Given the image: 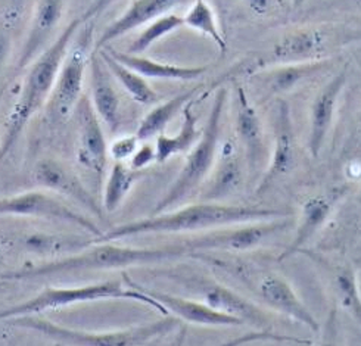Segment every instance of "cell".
Returning a JSON list of instances; mask_svg holds the SVG:
<instances>
[{
    "instance_id": "cell-1",
    "label": "cell",
    "mask_w": 361,
    "mask_h": 346,
    "mask_svg": "<svg viewBox=\"0 0 361 346\" xmlns=\"http://www.w3.org/2000/svg\"><path fill=\"white\" fill-rule=\"evenodd\" d=\"M293 212L283 208L231 205L224 202H205L186 205L147 218L130 221L111 228L96 237L93 243L117 242L145 235H200L211 230L292 217Z\"/></svg>"
},
{
    "instance_id": "cell-2",
    "label": "cell",
    "mask_w": 361,
    "mask_h": 346,
    "mask_svg": "<svg viewBox=\"0 0 361 346\" xmlns=\"http://www.w3.org/2000/svg\"><path fill=\"white\" fill-rule=\"evenodd\" d=\"M190 255L182 243L159 246V248H131L108 243H96L92 248L62 257L39 266H25L18 270L0 273L2 282H31L43 277H54L81 271L124 270L136 266H149L166 261H174Z\"/></svg>"
},
{
    "instance_id": "cell-3",
    "label": "cell",
    "mask_w": 361,
    "mask_h": 346,
    "mask_svg": "<svg viewBox=\"0 0 361 346\" xmlns=\"http://www.w3.org/2000/svg\"><path fill=\"white\" fill-rule=\"evenodd\" d=\"M81 25V18L70 21L55 42L30 65L18 101L13 105L5 124L4 140L0 143V162L13 149L35 113L51 99L62 62Z\"/></svg>"
},
{
    "instance_id": "cell-4",
    "label": "cell",
    "mask_w": 361,
    "mask_h": 346,
    "mask_svg": "<svg viewBox=\"0 0 361 346\" xmlns=\"http://www.w3.org/2000/svg\"><path fill=\"white\" fill-rule=\"evenodd\" d=\"M136 301L155 309L161 316H170L167 309L158 301L146 295L139 283L133 282L127 273L118 280L90 283L75 288H44L32 298L0 311V323L16 317L42 316L44 312L68 308L77 304L99 302V301Z\"/></svg>"
},
{
    "instance_id": "cell-5",
    "label": "cell",
    "mask_w": 361,
    "mask_h": 346,
    "mask_svg": "<svg viewBox=\"0 0 361 346\" xmlns=\"http://www.w3.org/2000/svg\"><path fill=\"white\" fill-rule=\"evenodd\" d=\"M13 327L39 333L61 346H145L154 339L166 336L180 327V320L174 316H164L157 321L123 328L114 332H86L56 324L40 316L11 319Z\"/></svg>"
},
{
    "instance_id": "cell-6",
    "label": "cell",
    "mask_w": 361,
    "mask_h": 346,
    "mask_svg": "<svg viewBox=\"0 0 361 346\" xmlns=\"http://www.w3.org/2000/svg\"><path fill=\"white\" fill-rule=\"evenodd\" d=\"M226 102L227 90H217L200 140L190 149L183 168L180 170L170 189L162 194L158 204L154 206L152 216L171 211L176 206L182 205L207 181L212 168H214L220 151L221 118Z\"/></svg>"
},
{
    "instance_id": "cell-7",
    "label": "cell",
    "mask_w": 361,
    "mask_h": 346,
    "mask_svg": "<svg viewBox=\"0 0 361 346\" xmlns=\"http://www.w3.org/2000/svg\"><path fill=\"white\" fill-rule=\"evenodd\" d=\"M290 218H277L248 224H238L195 235L182 242L190 254L195 252H248L269 243L290 227Z\"/></svg>"
},
{
    "instance_id": "cell-8",
    "label": "cell",
    "mask_w": 361,
    "mask_h": 346,
    "mask_svg": "<svg viewBox=\"0 0 361 346\" xmlns=\"http://www.w3.org/2000/svg\"><path fill=\"white\" fill-rule=\"evenodd\" d=\"M0 217H25L73 224L99 237L104 232L87 214L80 212L44 190H30L0 199ZM94 237V239H96Z\"/></svg>"
},
{
    "instance_id": "cell-9",
    "label": "cell",
    "mask_w": 361,
    "mask_h": 346,
    "mask_svg": "<svg viewBox=\"0 0 361 346\" xmlns=\"http://www.w3.org/2000/svg\"><path fill=\"white\" fill-rule=\"evenodd\" d=\"M343 30L329 27H302L286 32L279 40L271 51L270 65H290V63H307L326 61L329 55L343 46L345 37H338L343 35Z\"/></svg>"
},
{
    "instance_id": "cell-10",
    "label": "cell",
    "mask_w": 361,
    "mask_h": 346,
    "mask_svg": "<svg viewBox=\"0 0 361 346\" xmlns=\"http://www.w3.org/2000/svg\"><path fill=\"white\" fill-rule=\"evenodd\" d=\"M233 113L236 137L243 152L246 167L252 175H259L261 178L267 170L271 147L269 146L264 125L255 106L248 93L239 85L235 86Z\"/></svg>"
},
{
    "instance_id": "cell-11",
    "label": "cell",
    "mask_w": 361,
    "mask_h": 346,
    "mask_svg": "<svg viewBox=\"0 0 361 346\" xmlns=\"http://www.w3.org/2000/svg\"><path fill=\"white\" fill-rule=\"evenodd\" d=\"M65 11H67V0H37L27 37L16 62L18 70L28 68L55 42Z\"/></svg>"
},
{
    "instance_id": "cell-12",
    "label": "cell",
    "mask_w": 361,
    "mask_h": 346,
    "mask_svg": "<svg viewBox=\"0 0 361 346\" xmlns=\"http://www.w3.org/2000/svg\"><path fill=\"white\" fill-rule=\"evenodd\" d=\"M32 178H35V183L44 190L68 197L97 218L104 217V209L97 204L96 197L67 163L54 158L42 159L37 162Z\"/></svg>"
},
{
    "instance_id": "cell-13",
    "label": "cell",
    "mask_w": 361,
    "mask_h": 346,
    "mask_svg": "<svg viewBox=\"0 0 361 346\" xmlns=\"http://www.w3.org/2000/svg\"><path fill=\"white\" fill-rule=\"evenodd\" d=\"M89 58L83 46H75L65 56L61 71L49 104H51L52 117L58 121L70 118L71 112L77 108L80 99L83 97V83L86 68L89 67Z\"/></svg>"
},
{
    "instance_id": "cell-14",
    "label": "cell",
    "mask_w": 361,
    "mask_h": 346,
    "mask_svg": "<svg viewBox=\"0 0 361 346\" xmlns=\"http://www.w3.org/2000/svg\"><path fill=\"white\" fill-rule=\"evenodd\" d=\"M345 85L347 73L342 71L323 85L311 102L307 151L313 158H319L323 151L327 136L335 123L339 99Z\"/></svg>"
},
{
    "instance_id": "cell-15",
    "label": "cell",
    "mask_w": 361,
    "mask_h": 346,
    "mask_svg": "<svg viewBox=\"0 0 361 346\" xmlns=\"http://www.w3.org/2000/svg\"><path fill=\"white\" fill-rule=\"evenodd\" d=\"M75 111L78 124L77 159L89 171L104 177L109 158V144L106 143L101 120L89 97H81Z\"/></svg>"
},
{
    "instance_id": "cell-16",
    "label": "cell",
    "mask_w": 361,
    "mask_h": 346,
    "mask_svg": "<svg viewBox=\"0 0 361 346\" xmlns=\"http://www.w3.org/2000/svg\"><path fill=\"white\" fill-rule=\"evenodd\" d=\"M257 290L262 304L276 314L297 321L314 333L320 332V323L283 276L277 273L264 274L258 280Z\"/></svg>"
},
{
    "instance_id": "cell-17",
    "label": "cell",
    "mask_w": 361,
    "mask_h": 346,
    "mask_svg": "<svg viewBox=\"0 0 361 346\" xmlns=\"http://www.w3.org/2000/svg\"><path fill=\"white\" fill-rule=\"evenodd\" d=\"M297 166V144L288 104L281 102L274 113V139L267 170L258 181L257 193L266 192L276 180L288 175Z\"/></svg>"
},
{
    "instance_id": "cell-18",
    "label": "cell",
    "mask_w": 361,
    "mask_h": 346,
    "mask_svg": "<svg viewBox=\"0 0 361 346\" xmlns=\"http://www.w3.org/2000/svg\"><path fill=\"white\" fill-rule=\"evenodd\" d=\"M245 156L235 140H227L220 146L219 156L205 186L201 199L205 202H223L235 194L245 177Z\"/></svg>"
},
{
    "instance_id": "cell-19",
    "label": "cell",
    "mask_w": 361,
    "mask_h": 346,
    "mask_svg": "<svg viewBox=\"0 0 361 346\" xmlns=\"http://www.w3.org/2000/svg\"><path fill=\"white\" fill-rule=\"evenodd\" d=\"M200 290L202 301L223 314L257 327V330H273V320L269 312L233 289L217 282H202Z\"/></svg>"
},
{
    "instance_id": "cell-20",
    "label": "cell",
    "mask_w": 361,
    "mask_h": 346,
    "mask_svg": "<svg viewBox=\"0 0 361 346\" xmlns=\"http://www.w3.org/2000/svg\"><path fill=\"white\" fill-rule=\"evenodd\" d=\"M341 196V190H336L332 193H319L307 197L300 209L293 239L286 246L282 255L279 257V261H285L295 254L304 251L305 246L316 237L324 224L329 221Z\"/></svg>"
},
{
    "instance_id": "cell-21",
    "label": "cell",
    "mask_w": 361,
    "mask_h": 346,
    "mask_svg": "<svg viewBox=\"0 0 361 346\" xmlns=\"http://www.w3.org/2000/svg\"><path fill=\"white\" fill-rule=\"evenodd\" d=\"M140 289L149 295L151 298L158 301L164 308L167 309L169 314L174 316L180 321H186L195 326H205V327H239L243 323L232 316L223 314V312L214 309L205 304L204 301H195L183 296L171 295L167 292H161L155 289H147L139 285Z\"/></svg>"
},
{
    "instance_id": "cell-22",
    "label": "cell",
    "mask_w": 361,
    "mask_h": 346,
    "mask_svg": "<svg viewBox=\"0 0 361 346\" xmlns=\"http://www.w3.org/2000/svg\"><path fill=\"white\" fill-rule=\"evenodd\" d=\"M90 70V102L99 120L116 133L121 123L120 96L112 83V74L99 52H93L89 58Z\"/></svg>"
},
{
    "instance_id": "cell-23",
    "label": "cell",
    "mask_w": 361,
    "mask_h": 346,
    "mask_svg": "<svg viewBox=\"0 0 361 346\" xmlns=\"http://www.w3.org/2000/svg\"><path fill=\"white\" fill-rule=\"evenodd\" d=\"M178 2V0H135L121 16L108 25L101 37L97 39L94 44V51H102L104 47L109 46L114 40H117L133 30L149 24L167 12Z\"/></svg>"
},
{
    "instance_id": "cell-24",
    "label": "cell",
    "mask_w": 361,
    "mask_h": 346,
    "mask_svg": "<svg viewBox=\"0 0 361 346\" xmlns=\"http://www.w3.org/2000/svg\"><path fill=\"white\" fill-rule=\"evenodd\" d=\"M105 51L121 62L126 67L139 73L145 78H155V80H178V81H190L200 78L208 71L207 65H200V67H180V65L164 63L159 61H154L139 55H131L127 52H118L111 46L104 47Z\"/></svg>"
},
{
    "instance_id": "cell-25",
    "label": "cell",
    "mask_w": 361,
    "mask_h": 346,
    "mask_svg": "<svg viewBox=\"0 0 361 346\" xmlns=\"http://www.w3.org/2000/svg\"><path fill=\"white\" fill-rule=\"evenodd\" d=\"M183 121L180 131L174 136L159 135L155 142L157 151V162L164 163L176 155L190 152L192 147L200 140L201 133L198 128V117L193 111V101H189L182 109Z\"/></svg>"
},
{
    "instance_id": "cell-26",
    "label": "cell",
    "mask_w": 361,
    "mask_h": 346,
    "mask_svg": "<svg viewBox=\"0 0 361 346\" xmlns=\"http://www.w3.org/2000/svg\"><path fill=\"white\" fill-rule=\"evenodd\" d=\"M142 175V171L133 170L127 162H114L102 190L104 211L116 212Z\"/></svg>"
},
{
    "instance_id": "cell-27",
    "label": "cell",
    "mask_w": 361,
    "mask_h": 346,
    "mask_svg": "<svg viewBox=\"0 0 361 346\" xmlns=\"http://www.w3.org/2000/svg\"><path fill=\"white\" fill-rule=\"evenodd\" d=\"M326 65L327 59L307 63L274 65L267 71V86L273 94L288 93L304 81L320 74L326 68Z\"/></svg>"
},
{
    "instance_id": "cell-28",
    "label": "cell",
    "mask_w": 361,
    "mask_h": 346,
    "mask_svg": "<svg viewBox=\"0 0 361 346\" xmlns=\"http://www.w3.org/2000/svg\"><path fill=\"white\" fill-rule=\"evenodd\" d=\"M193 94H195V90L182 93L151 109L145 115V118L140 121L137 127V131H136L137 139L140 142H147L162 135L164 130L167 128V125L178 113V111L185 108V105L190 101Z\"/></svg>"
},
{
    "instance_id": "cell-29",
    "label": "cell",
    "mask_w": 361,
    "mask_h": 346,
    "mask_svg": "<svg viewBox=\"0 0 361 346\" xmlns=\"http://www.w3.org/2000/svg\"><path fill=\"white\" fill-rule=\"evenodd\" d=\"M101 54L104 62L106 63V67L112 77L116 78L118 83L124 87V90L135 99L137 104L142 105H152L158 102V94L157 92L151 87V85L147 83L146 78L140 75L139 73L133 71L131 68L126 67L121 62H118L116 58H112L105 49L102 51H97Z\"/></svg>"
},
{
    "instance_id": "cell-30",
    "label": "cell",
    "mask_w": 361,
    "mask_h": 346,
    "mask_svg": "<svg viewBox=\"0 0 361 346\" xmlns=\"http://www.w3.org/2000/svg\"><path fill=\"white\" fill-rule=\"evenodd\" d=\"M183 21L186 27L198 31L200 35L208 37L217 46V49L221 54L227 51V42L219 25L216 12L212 11L211 5L207 2V0H195L193 5L189 8L186 15L183 16Z\"/></svg>"
},
{
    "instance_id": "cell-31",
    "label": "cell",
    "mask_w": 361,
    "mask_h": 346,
    "mask_svg": "<svg viewBox=\"0 0 361 346\" xmlns=\"http://www.w3.org/2000/svg\"><path fill=\"white\" fill-rule=\"evenodd\" d=\"M334 292L339 305L361 324V292L353 267H341L334 274Z\"/></svg>"
},
{
    "instance_id": "cell-32",
    "label": "cell",
    "mask_w": 361,
    "mask_h": 346,
    "mask_svg": "<svg viewBox=\"0 0 361 346\" xmlns=\"http://www.w3.org/2000/svg\"><path fill=\"white\" fill-rule=\"evenodd\" d=\"M183 25H185L183 16H178L176 13L162 15L161 18L152 21L142 32H139V36L128 47L127 54L140 55L145 51H147V49H149L152 44H155L158 40L169 36L170 32H173L174 30L183 27Z\"/></svg>"
},
{
    "instance_id": "cell-33",
    "label": "cell",
    "mask_w": 361,
    "mask_h": 346,
    "mask_svg": "<svg viewBox=\"0 0 361 346\" xmlns=\"http://www.w3.org/2000/svg\"><path fill=\"white\" fill-rule=\"evenodd\" d=\"M183 339H185V330L182 332V335L178 336L174 346H182ZM258 342H279V343L285 342V343H298V345H313V342L308 340V339L293 338V336L277 333L274 330H251L248 333H243L240 336L228 339V340H226V342H223L217 346H246V345L258 343Z\"/></svg>"
},
{
    "instance_id": "cell-34",
    "label": "cell",
    "mask_w": 361,
    "mask_h": 346,
    "mask_svg": "<svg viewBox=\"0 0 361 346\" xmlns=\"http://www.w3.org/2000/svg\"><path fill=\"white\" fill-rule=\"evenodd\" d=\"M139 142L137 136H123L116 139L109 144V158L114 162H128L140 146Z\"/></svg>"
},
{
    "instance_id": "cell-35",
    "label": "cell",
    "mask_w": 361,
    "mask_h": 346,
    "mask_svg": "<svg viewBox=\"0 0 361 346\" xmlns=\"http://www.w3.org/2000/svg\"><path fill=\"white\" fill-rule=\"evenodd\" d=\"M320 339L317 346H342L341 330H339V319L336 308H332L327 316L324 324L320 327Z\"/></svg>"
},
{
    "instance_id": "cell-36",
    "label": "cell",
    "mask_w": 361,
    "mask_h": 346,
    "mask_svg": "<svg viewBox=\"0 0 361 346\" xmlns=\"http://www.w3.org/2000/svg\"><path fill=\"white\" fill-rule=\"evenodd\" d=\"M154 162H157L155 144L143 143L137 147V151L135 152L133 156L130 158V161L127 163L136 171H143L146 167H149Z\"/></svg>"
},
{
    "instance_id": "cell-37",
    "label": "cell",
    "mask_w": 361,
    "mask_h": 346,
    "mask_svg": "<svg viewBox=\"0 0 361 346\" xmlns=\"http://www.w3.org/2000/svg\"><path fill=\"white\" fill-rule=\"evenodd\" d=\"M117 0H94V2L89 6V9L80 16L81 21L83 24L89 23L92 18H96V16H99L101 13H104L112 4H116Z\"/></svg>"
},
{
    "instance_id": "cell-38",
    "label": "cell",
    "mask_w": 361,
    "mask_h": 346,
    "mask_svg": "<svg viewBox=\"0 0 361 346\" xmlns=\"http://www.w3.org/2000/svg\"><path fill=\"white\" fill-rule=\"evenodd\" d=\"M11 44H12V39H11L9 30L5 25L0 24V68L4 67L11 54Z\"/></svg>"
},
{
    "instance_id": "cell-39",
    "label": "cell",
    "mask_w": 361,
    "mask_h": 346,
    "mask_svg": "<svg viewBox=\"0 0 361 346\" xmlns=\"http://www.w3.org/2000/svg\"><path fill=\"white\" fill-rule=\"evenodd\" d=\"M339 4L345 8H354L361 12V0H339Z\"/></svg>"
},
{
    "instance_id": "cell-40",
    "label": "cell",
    "mask_w": 361,
    "mask_h": 346,
    "mask_svg": "<svg viewBox=\"0 0 361 346\" xmlns=\"http://www.w3.org/2000/svg\"><path fill=\"white\" fill-rule=\"evenodd\" d=\"M304 2H305V0H292V4H293L295 8H301L304 5Z\"/></svg>"
},
{
    "instance_id": "cell-41",
    "label": "cell",
    "mask_w": 361,
    "mask_h": 346,
    "mask_svg": "<svg viewBox=\"0 0 361 346\" xmlns=\"http://www.w3.org/2000/svg\"><path fill=\"white\" fill-rule=\"evenodd\" d=\"M6 92V86H0V105H2V101H4V94Z\"/></svg>"
},
{
    "instance_id": "cell-42",
    "label": "cell",
    "mask_w": 361,
    "mask_h": 346,
    "mask_svg": "<svg viewBox=\"0 0 361 346\" xmlns=\"http://www.w3.org/2000/svg\"><path fill=\"white\" fill-rule=\"evenodd\" d=\"M54 346H61V345L59 343H54Z\"/></svg>"
}]
</instances>
